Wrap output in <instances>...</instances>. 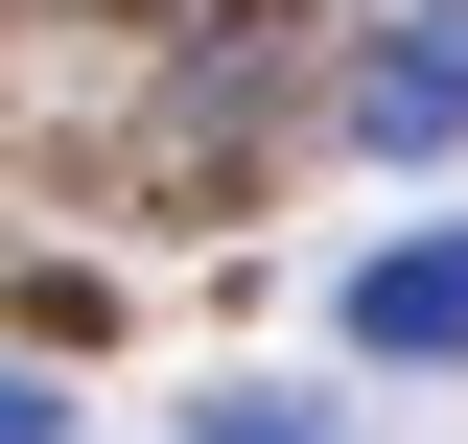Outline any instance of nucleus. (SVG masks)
<instances>
[{"mask_svg": "<svg viewBox=\"0 0 468 444\" xmlns=\"http://www.w3.org/2000/svg\"><path fill=\"white\" fill-rule=\"evenodd\" d=\"M328 328L375 351V375H468V234H375V258L328 280Z\"/></svg>", "mask_w": 468, "mask_h": 444, "instance_id": "obj_1", "label": "nucleus"}, {"mask_svg": "<svg viewBox=\"0 0 468 444\" xmlns=\"http://www.w3.org/2000/svg\"><path fill=\"white\" fill-rule=\"evenodd\" d=\"M351 141H375V164H445L468 141V0H421V24L351 48Z\"/></svg>", "mask_w": 468, "mask_h": 444, "instance_id": "obj_2", "label": "nucleus"}, {"mask_svg": "<svg viewBox=\"0 0 468 444\" xmlns=\"http://www.w3.org/2000/svg\"><path fill=\"white\" fill-rule=\"evenodd\" d=\"M187 444H351L328 397H187Z\"/></svg>", "mask_w": 468, "mask_h": 444, "instance_id": "obj_3", "label": "nucleus"}, {"mask_svg": "<svg viewBox=\"0 0 468 444\" xmlns=\"http://www.w3.org/2000/svg\"><path fill=\"white\" fill-rule=\"evenodd\" d=\"M0 444H70V375H0Z\"/></svg>", "mask_w": 468, "mask_h": 444, "instance_id": "obj_4", "label": "nucleus"}]
</instances>
